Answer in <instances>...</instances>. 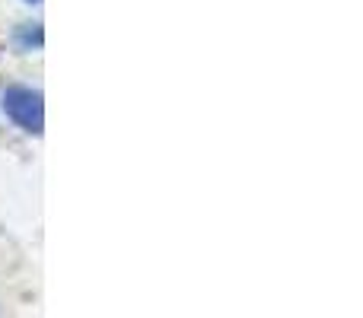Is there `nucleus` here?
Instances as JSON below:
<instances>
[{
	"label": "nucleus",
	"mask_w": 363,
	"mask_h": 318,
	"mask_svg": "<svg viewBox=\"0 0 363 318\" xmlns=\"http://www.w3.org/2000/svg\"><path fill=\"white\" fill-rule=\"evenodd\" d=\"M4 112L19 131L26 134H42L45 131V99L38 89L13 83L4 89Z\"/></svg>",
	"instance_id": "f257e3e1"
},
{
	"label": "nucleus",
	"mask_w": 363,
	"mask_h": 318,
	"mask_svg": "<svg viewBox=\"0 0 363 318\" xmlns=\"http://www.w3.org/2000/svg\"><path fill=\"white\" fill-rule=\"evenodd\" d=\"M19 42H23V48H42V25L32 23L19 29Z\"/></svg>",
	"instance_id": "f03ea898"
},
{
	"label": "nucleus",
	"mask_w": 363,
	"mask_h": 318,
	"mask_svg": "<svg viewBox=\"0 0 363 318\" xmlns=\"http://www.w3.org/2000/svg\"><path fill=\"white\" fill-rule=\"evenodd\" d=\"M26 4H42V0H26Z\"/></svg>",
	"instance_id": "7ed1b4c3"
}]
</instances>
